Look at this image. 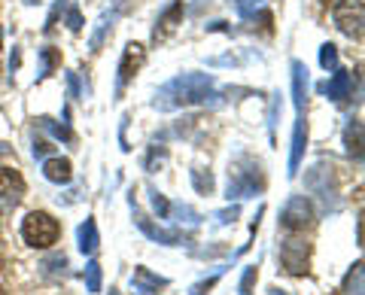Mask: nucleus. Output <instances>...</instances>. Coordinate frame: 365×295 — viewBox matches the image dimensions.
I'll list each match as a JSON object with an SVG mask.
<instances>
[{"mask_svg":"<svg viewBox=\"0 0 365 295\" xmlns=\"http://www.w3.org/2000/svg\"><path fill=\"white\" fill-rule=\"evenodd\" d=\"M52 150V146L49 143H43V140H37V143H34V158H43L46 152H49Z\"/></svg>","mask_w":365,"mask_h":295,"instance_id":"35","label":"nucleus"},{"mask_svg":"<svg viewBox=\"0 0 365 295\" xmlns=\"http://www.w3.org/2000/svg\"><path fill=\"white\" fill-rule=\"evenodd\" d=\"M55 64H58V52H55L52 46L40 49V73H37V83H43V79L52 73V67H55Z\"/></svg>","mask_w":365,"mask_h":295,"instance_id":"21","label":"nucleus"},{"mask_svg":"<svg viewBox=\"0 0 365 295\" xmlns=\"http://www.w3.org/2000/svg\"><path fill=\"white\" fill-rule=\"evenodd\" d=\"M222 274H225V268H216V271H213V274H210V277H204V280H198V283H195V286H192V289H189V295H207V292H210V289L216 286V283H220V277H222Z\"/></svg>","mask_w":365,"mask_h":295,"instance_id":"25","label":"nucleus"},{"mask_svg":"<svg viewBox=\"0 0 365 295\" xmlns=\"http://www.w3.org/2000/svg\"><path fill=\"white\" fill-rule=\"evenodd\" d=\"M323 4H329V0H323Z\"/></svg>","mask_w":365,"mask_h":295,"instance_id":"43","label":"nucleus"},{"mask_svg":"<svg viewBox=\"0 0 365 295\" xmlns=\"http://www.w3.org/2000/svg\"><path fill=\"white\" fill-rule=\"evenodd\" d=\"M58 234H61L58 219L49 217V213H43V210H34L21 219V237H25V244L34 247V249L52 247L55 241H58Z\"/></svg>","mask_w":365,"mask_h":295,"instance_id":"3","label":"nucleus"},{"mask_svg":"<svg viewBox=\"0 0 365 295\" xmlns=\"http://www.w3.org/2000/svg\"><path fill=\"white\" fill-rule=\"evenodd\" d=\"M64 4H67V0H55V4H52V13H49V19H46V25H43V31H46V33H49V31L55 28V21H58V13L64 9Z\"/></svg>","mask_w":365,"mask_h":295,"instance_id":"32","label":"nucleus"},{"mask_svg":"<svg viewBox=\"0 0 365 295\" xmlns=\"http://www.w3.org/2000/svg\"><path fill=\"white\" fill-rule=\"evenodd\" d=\"M43 177L49 180V183H58V186H67L73 180V167L67 158L55 155V158H46L43 162Z\"/></svg>","mask_w":365,"mask_h":295,"instance_id":"16","label":"nucleus"},{"mask_svg":"<svg viewBox=\"0 0 365 295\" xmlns=\"http://www.w3.org/2000/svg\"><path fill=\"white\" fill-rule=\"evenodd\" d=\"M268 295H289V292H287V289H277V286H271V289H268Z\"/></svg>","mask_w":365,"mask_h":295,"instance_id":"38","label":"nucleus"},{"mask_svg":"<svg viewBox=\"0 0 365 295\" xmlns=\"http://www.w3.org/2000/svg\"><path fill=\"white\" fill-rule=\"evenodd\" d=\"M153 107L158 113H174L182 107H222V95L216 92V79L210 73H180L158 88L153 98Z\"/></svg>","mask_w":365,"mask_h":295,"instance_id":"1","label":"nucleus"},{"mask_svg":"<svg viewBox=\"0 0 365 295\" xmlns=\"http://www.w3.org/2000/svg\"><path fill=\"white\" fill-rule=\"evenodd\" d=\"M143 61H146V49L140 46V43H128L125 52H122V61H119V73H116V92L119 95H122V88L134 79V73L143 67Z\"/></svg>","mask_w":365,"mask_h":295,"instance_id":"10","label":"nucleus"},{"mask_svg":"<svg viewBox=\"0 0 365 295\" xmlns=\"http://www.w3.org/2000/svg\"><path fill=\"white\" fill-rule=\"evenodd\" d=\"M101 283H104V271H101L98 262L86 265V289L88 292H101Z\"/></svg>","mask_w":365,"mask_h":295,"instance_id":"23","label":"nucleus"},{"mask_svg":"<svg viewBox=\"0 0 365 295\" xmlns=\"http://www.w3.org/2000/svg\"><path fill=\"white\" fill-rule=\"evenodd\" d=\"M192 186L198 195H213V174L204 167H192Z\"/></svg>","mask_w":365,"mask_h":295,"instance_id":"20","label":"nucleus"},{"mask_svg":"<svg viewBox=\"0 0 365 295\" xmlns=\"http://www.w3.org/2000/svg\"><path fill=\"white\" fill-rule=\"evenodd\" d=\"M0 268H4V259H0Z\"/></svg>","mask_w":365,"mask_h":295,"instance_id":"42","label":"nucleus"},{"mask_svg":"<svg viewBox=\"0 0 365 295\" xmlns=\"http://www.w3.org/2000/svg\"><path fill=\"white\" fill-rule=\"evenodd\" d=\"M43 268H46V274H49V277H58V274H64L67 259H64V256H49V259L43 262Z\"/></svg>","mask_w":365,"mask_h":295,"instance_id":"28","label":"nucleus"},{"mask_svg":"<svg viewBox=\"0 0 365 295\" xmlns=\"http://www.w3.org/2000/svg\"><path fill=\"white\" fill-rule=\"evenodd\" d=\"M67 86H71V98H79V86H76V73H67Z\"/></svg>","mask_w":365,"mask_h":295,"instance_id":"36","label":"nucleus"},{"mask_svg":"<svg viewBox=\"0 0 365 295\" xmlns=\"http://www.w3.org/2000/svg\"><path fill=\"white\" fill-rule=\"evenodd\" d=\"M79 249H83L86 256H95L98 253V244H101V234H98V222L95 219H86L79 225Z\"/></svg>","mask_w":365,"mask_h":295,"instance_id":"19","label":"nucleus"},{"mask_svg":"<svg viewBox=\"0 0 365 295\" xmlns=\"http://www.w3.org/2000/svg\"><path fill=\"white\" fill-rule=\"evenodd\" d=\"M25 198V180L13 167H0V217L13 213Z\"/></svg>","mask_w":365,"mask_h":295,"instance_id":"9","label":"nucleus"},{"mask_svg":"<svg viewBox=\"0 0 365 295\" xmlns=\"http://www.w3.org/2000/svg\"><path fill=\"white\" fill-rule=\"evenodd\" d=\"M195 4H198V0H195Z\"/></svg>","mask_w":365,"mask_h":295,"instance_id":"45","label":"nucleus"},{"mask_svg":"<svg viewBox=\"0 0 365 295\" xmlns=\"http://www.w3.org/2000/svg\"><path fill=\"white\" fill-rule=\"evenodd\" d=\"M119 13H122V0H116V4H113V9H104V13H101L95 31H91V40H88V49H91V52L101 49V43H104V33L113 28V21L119 19Z\"/></svg>","mask_w":365,"mask_h":295,"instance_id":"17","label":"nucleus"},{"mask_svg":"<svg viewBox=\"0 0 365 295\" xmlns=\"http://www.w3.org/2000/svg\"><path fill=\"white\" fill-rule=\"evenodd\" d=\"M319 92H323L329 100H335V104H341V100H347L350 92H353V76L347 71H341V67H335V76L329 79V83L319 86Z\"/></svg>","mask_w":365,"mask_h":295,"instance_id":"12","label":"nucleus"},{"mask_svg":"<svg viewBox=\"0 0 365 295\" xmlns=\"http://www.w3.org/2000/svg\"><path fill=\"white\" fill-rule=\"evenodd\" d=\"M304 150H307V122H304V116H299V122H295V131H292V146H289V171H287L289 177L299 174Z\"/></svg>","mask_w":365,"mask_h":295,"instance_id":"13","label":"nucleus"},{"mask_svg":"<svg viewBox=\"0 0 365 295\" xmlns=\"http://www.w3.org/2000/svg\"><path fill=\"white\" fill-rule=\"evenodd\" d=\"M256 274H259V268H256V265L244 268V277H241V295H250V289H253V283H256Z\"/></svg>","mask_w":365,"mask_h":295,"instance_id":"30","label":"nucleus"},{"mask_svg":"<svg viewBox=\"0 0 365 295\" xmlns=\"http://www.w3.org/2000/svg\"><path fill=\"white\" fill-rule=\"evenodd\" d=\"M304 186H307V192H314V195L319 198V204H323V210H326V213H335V210L341 207L338 189H335V177H332V167H329L326 162H317L311 171H307Z\"/></svg>","mask_w":365,"mask_h":295,"instance_id":"4","label":"nucleus"},{"mask_svg":"<svg viewBox=\"0 0 365 295\" xmlns=\"http://www.w3.org/2000/svg\"><path fill=\"white\" fill-rule=\"evenodd\" d=\"M319 64H323L326 71H335L338 67V46L335 43H323V46H319Z\"/></svg>","mask_w":365,"mask_h":295,"instance_id":"26","label":"nucleus"},{"mask_svg":"<svg viewBox=\"0 0 365 295\" xmlns=\"http://www.w3.org/2000/svg\"><path fill=\"white\" fill-rule=\"evenodd\" d=\"M292 104H295V110H299V116H302L304 107H307V67L299 58L292 61Z\"/></svg>","mask_w":365,"mask_h":295,"instance_id":"15","label":"nucleus"},{"mask_svg":"<svg viewBox=\"0 0 365 295\" xmlns=\"http://www.w3.org/2000/svg\"><path fill=\"white\" fill-rule=\"evenodd\" d=\"M237 213H241V210H237V204H232V207H225V210L216 213V222H220V225H228V222H235V219H237Z\"/></svg>","mask_w":365,"mask_h":295,"instance_id":"33","label":"nucleus"},{"mask_svg":"<svg viewBox=\"0 0 365 295\" xmlns=\"http://www.w3.org/2000/svg\"><path fill=\"white\" fill-rule=\"evenodd\" d=\"M232 6H235V13L241 16V19H253L259 13L262 0H232Z\"/></svg>","mask_w":365,"mask_h":295,"instance_id":"27","label":"nucleus"},{"mask_svg":"<svg viewBox=\"0 0 365 295\" xmlns=\"http://www.w3.org/2000/svg\"><path fill=\"white\" fill-rule=\"evenodd\" d=\"M83 25H86V21H83V16H79V6L67 9V28H71L73 33H79V31H83Z\"/></svg>","mask_w":365,"mask_h":295,"instance_id":"31","label":"nucleus"},{"mask_svg":"<svg viewBox=\"0 0 365 295\" xmlns=\"http://www.w3.org/2000/svg\"><path fill=\"white\" fill-rule=\"evenodd\" d=\"M40 128H46L52 134V138H58L64 143H73V131H71V125H58V122H52V119H40Z\"/></svg>","mask_w":365,"mask_h":295,"instance_id":"22","label":"nucleus"},{"mask_svg":"<svg viewBox=\"0 0 365 295\" xmlns=\"http://www.w3.org/2000/svg\"><path fill=\"white\" fill-rule=\"evenodd\" d=\"M25 4H28V6H34V4H37V0H25Z\"/></svg>","mask_w":365,"mask_h":295,"instance_id":"39","label":"nucleus"},{"mask_svg":"<svg viewBox=\"0 0 365 295\" xmlns=\"http://www.w3.org/2000/svg\"><path fill=\"white\" fill-rule=\"evenodd\" d=\"M165 286H168V280L158 277V274H153L150 268H143V265L134 268V274H131V289H134V295H162Z\"/></svg>","mask_w":365,"mask_h":295,"instance_id":"11","label":"nucleus"},{"mask_svg":"<svg viewBox=\"0 0 365 295\" xmlns=\"http://www.w3.org/2000/svg\"><path fill=\"white\" fill-rule=\"evenodd\" d=\"M280 225L287 232H292V234L311 229L314 225V204H311V198L289 195L287 204H283V210H280Z\"/></svg>","mask_w":365,"mask_h":295,"instance_id":"6","label":"nucleus"},{"mask_svg":"<svg viewBox=\"0 0 365 295\" xmlns=\"http://www.w3.org/2000/svg\"><path fill=\"white\" fill-rule=\"evenodd\" d=\"M277 107H280V95H274V100H271V113H268V131H271V140H274V128H277Z\"/></svg>","mask_w":365,"mask_h":295,"instance_id":"34","label":"nucleus"},{"mask_svg":"<svg viewBox=\"0 0 365 295\" xmlns=\"http://www.w3.org/2000/svg\"><path fill=\"white\" fill-rule=\"evenodd\" d=\"M344 146H347V155L362 162V122L359 119H350L347 128H344Z\"/></svg>","mask_w":365,"mask_h":295,"instance_id":"18","label":"nucleus"},{"mask_svg":"<svg viewBox=\"0 0 365 295\" xmlns=\"http://www.w3.org/2000/svg\"><path fill=\"white\" fill-rule=\"evenodd\" d=\"M344 295H362V262L353 265V271L344 280Z\"/></svg>","mask_w":365,"mask_h":295,"instance_id":"24","label":"nucleus"},{"mask_svg":"<svg viewBox=\"0 0 365 295\" xmlns=\"http://www.w3.org/2000/svg\"><path fill=\"white\" fill-rule=\"evenodd\" d=\"M128 204H131V213H134V225L140 229L146 237H150L153 244H165V247H174V244H180L182 241V232L180 229H165V225H155L146 213L137 207V201H134V195L128 198Z\"/></svg>","mask_w":365,"mask_h":295,"instance_id":"8","label":"nucleus"},{"mask_svg":"<svg viewBox=\"0 0 365 295\" xmlns=\"http://www.w3.org/2000/svg\"><path fill=\"white\" fill-rule=\"evenodd\" d=\"M265 189V177L262 167L253 155H237L228 165V186H225V198L228 201H244V198H256Z\"/></svg>","mask_w":365,"mask_h":295,"instance_id":"2","label":"nucleus"},{"mask_svg":"<svg viewBox=\"0 0 365 295\" xmlns=\"http://www.w3.org/2000/svg\"><path fill=\"white\" fill-rule=\"evenodd\" d=\"M0 295H4V289H0Z\"/></svg>","mask_w":365,"mask_h":295,"instance_id":"44","label":"nucleus"},{"mask_svg":"<svg viewBox=\"0 0 365 295\" xmlns=\"http://www.w3.org/2000/svg\"><path fill=\"white\" fill-rule=\"evenodd\" d=\"M335 28L350 40H362V25H365V6L362 0H338L332 9Z\"/></svg>","mask_w":365,"mask_h":295,"instance_id":"5","label":"nucleus"},{"mask_svg":"<svg viewBox=\"0 0 365 295\" xmlns=\"http://www.w3.org/2000/svg\"><path fill=\"white\" fill-rule=\"evenodd\" d=\"M307 262H311V244L302 241V237H283L280 241V265L289 271V274L302 277L307 274Z\"/></svg>","mask_w":365,"mask_h":295,"instance_id":"7","label":"nucleus"},{"mask_svg":"<svg viewBox=\"0 0 365 295\" xmlns=\"http://www.w3.org/2000/svg\"><path fill=\"white\" fill-rule=\"evenodd\" d=\"M182 19V0H174V4L165 6V13L155 19V28H153V40H165L168 33H174L177 25Z\"/></svg>","mask_w":365,"mask_h":295,"instance_id":"14","label":"nucleus"},{"mask_svg":"<svg viewBox=\"0 0 365 295\" xmlns=\"http://www.w3.org/2000/svg\"><path fill=\"white\" fill-rule=\"evenodd\" d=\"M150 198H153V207H155V213L165 219L168 213H170V204L165 201V195H162V192H155V189H150Z\"/></svg>","mask_w":365,"mask_h":295,"instance_id":"29","label":"nucleus"},{"mask_svg":"<svg viewBox=\"0 0 365 295\" xmlns=\"http://www.w3.org/2000/svg\"><path fill=\"white\" fill-rule=\"evenodd\" d=\"M19 61H21V58H19V49H16V52H13V58H9V73L19 71Z\"/></svg>","mask_w":365,"mask_h":295,"instance_id":"37","label":"nucleus"},{"mask_svg":"<svg viewBox=\"0 0 365 295\" xmlns=\"http://www.w3.org/2000/svg\"><path fill=\"white\" fill-rule=\"evenodd\" d=\"M0 49H4V33H0Z\"/></svg>","mask_w":365,"mask_h":295,"instance_id":"40","label":"nucleus"},{"mask_svg":"<svg viewBox=\"0 0 365 295\" xmlns=\"http://www.w3.org/2000/svg\"><path fill=\"white\" fill-rule=\"evenodd\" d=\"M110 295H119V289H110Z\"/></svg>","mask_w":365,"mask_h":295,"instance_id":"41","label":"nucleus"}]
</instances>
